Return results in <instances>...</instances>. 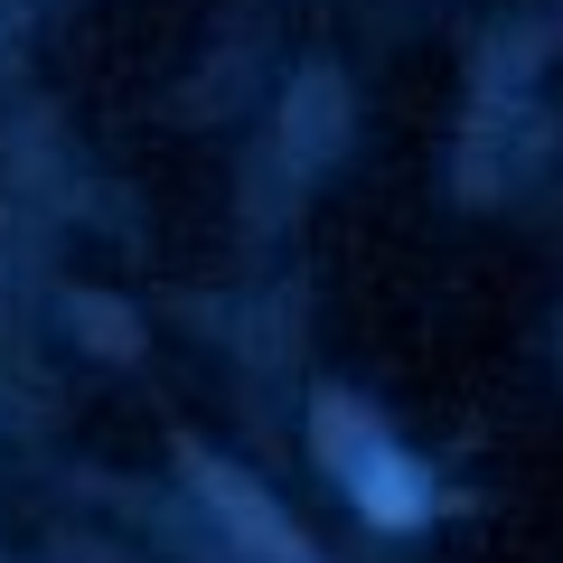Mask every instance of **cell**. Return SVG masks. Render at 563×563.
Segmentation results:
<instances>
[{"instance_id":"obj_1","label":"cell","mask_w":563,"mask_h":563,"mask_svg":"<svg viewBox=\"0 0 563 563\" xmlns=\"http://www.w3.org/2000/svg\"><path fill=\"white\" fill-rule=\"evenodd\" d=\"M320 451H329V461H347V470H357V498H366V517L404 526V517L422 507V479H413V470H404L395 451H385L376 432L357 422V404H329V413H320Z\"/></svg>"},{"instance_id":"obj_2","label":"cell","mask_w":563,"mask_h":563,"mask_svg":"<svg viewBox=\"0 0 563 563\" xmlns=\"http://www.w3.org/2000/svg\"><path fill=\"white\" fill-rule=\"evenodd\" d=\"M207 498L225 507V526H235V536L254 544V554H273V563H310V544L291 536V526L273 517V507H254V498H244V479H225V470H207Z\"/></svg>"}]
</instances>
